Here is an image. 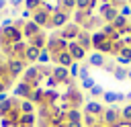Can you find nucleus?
I'll use <instances>...</instances> for the list:
<instances>
[{
  "label": "nucleus",
  "mask_w": 131,
  "mask_h": 127,
  "mask_svg": "<svg viewBox=\"0 0 131 127\" xmlns=\"http://www.w3.org/2000/svg\"><path fill=\"white\" fill-rule=\"evenodd\" d=\"M2 14H4V12H2V10H0V18H2Z\"/></svg>",
  "instance_id": "nucleus-41"
},
{
  "label": "nucleus",
  "mask_w": 131,
  "mask_h": 127,
  "mask_svg": "<svg viewBox=\"0 0 131 127\" xmlns=\"http://www.w3.org/2000/svg\"><path fill=\"white\" fill-rule=\"evenodd\" d=\"M29 100H31L33 104H43V102H45V90H43V88H35V90L31 92Z\"/></svg>",
  "instance_id": "nucleus-18"
},
{
  "label": "nucleus",
  "mask_w": 131,
  "mask_h": 127,
  "mask_svg": "<svg viewBox=\"0 0 131 127\" xmlns=\"http://www.w3.org/2000/svg\"><path fill=\"white\" fill-rule=\"evenodd\" d=\"M49 59H51V53H49L47 49H41V53H39V59H37V64H39V66H45V64H49Z\"/></svg>",
  "instance_id": "nucleus-26"
},
{
  "label": "nucleus",
  "mask_w": 131,
  "mask_h": 127,
  "mask_svg": "<svg viewBox=\"0 0 131 127\" xmlns=\"http://www.w3.org/2000/svg\"><path fill=\"white\" fill-rule=\"evenodd\" d=\"M41 6H43V0H25V8H27V10H31V12L39 10Z\"/></svg>",
  "instance_id": "nucleus-23"
},
{
  "label": "nucleus",
  "mask_w": 131,
  "mask_h": 127,
  "mask_svg": "<svg viewBox=\"0 0 131 127\" xmlns=\"http://www.w3.org/2000/svg\"><path fill=\"white\" fill-rule=\"evenodd\" d=\"M80 86H82L84 90H92V88L96 86V82H94V78L90 76V78H86V80H82V82H80Z\"/></svg>",
  "instance_id": "nucleus-28"
},
{
  "label": "nucleus",
  "mask_w": 131,
  "mask_h": 127,
  "mask_svg": "<svg viewBox=\"0 0 131 127\" xmlns=\"http://www.w3.org/2000/svg\"><path fill=\"white\" fill-rule=\"evenodd\" d=\"M129 47H131V45H129Z\"/></svg>",
  "instance_id": "nucleus-42"
},
{
  "label": "nucleus",
  "mask_w": 131,
  "mask_h": 127,
  "mask_svg": "<svg viewBox=\"0 0 131 127\" xmlns=\"http://www.w3.org/2000/svg\"><path fill=\"white\" fill-rule=\"evenodd\" d=\"M121 121L131 123V102H129V104H125V107L121 109Z\"/></svg>",
  "instance_id": "nucleus-25"
},
{
  "label": "nucleus",
  "mask_w": 131,
  "mask_h": 127,
  "mask_svg": "<svg viewBox=\"0 0 131 127\" xmlns=\"http://www.w3.org/2000/svg\"><path fill=\"white\" fill-rule=\"evenodd\" d=\"M76 43L80 45V47H84L86 51L92 47V35L88 33V31H80V35H78V39H76Z\"/></svg>",
  "instance_id": "nucleus-14"
},
{
  "label": "nucleus",
  "mask_w": 131,
  "mask_h": 127,
  "mask_svg": "<svg viewBox=\"0 0 131 127\" xmlns=\"http://www.w3.org/2000/svg\"><path fill=\"white\" fill-rule=\"evenodd\" d=\"M6 72H8L10 78H16L18 74L25 72V59H10L6 64Z\"/></svg>",
  "instance_id": "nucleus-7"
},
{
  "label": "nucleus",
  "mask_w": 131,
  "mask_h": 127,
  "mask_svg": "<svg viewBox=\"0 0 131 127\" xmlns=\"http://www.w3.org/2000/svg\"><path fill=\"white\" fill-rule=\"evenodd\" d=\"M119 14H121V16H125V18H131V6H129V4L121 6V8H119Z\"/></svg>",
  "instance_id": "nucleus-31"
},
{
  "label": "nucleus",
  "mask_w": 131,
  "mask_h": 127,
  "mask_svg": "<svg viewBox=\"0 0 131 127\" xmlns=\"http://www.w3.org/2000/svg\"><path fill=\"white\" fill-rule=\"evenodd\" d=\"M127 80H131V68H129V74H127Z\"/></svg>",
  "instance_id": "nucleus-40"
},
{
  "label": "nucleus",
  "mask_w": 131,
  "mask_h": 127,
  "mask_svg": "<svg viewBox=\"0 0 131 127\" xmlns=\"http://www.w3.org/2000/svg\"><path fill=\"white\" fill-rule=\"evenodd\" d=\"M39 33H41V27H39L37 23H33V20L23 23V35H25L27 39H33V37L39 35Z\"/></svg>",
  "instance_id": "nucleus-10"
},
{
  "label": "nucleus",
  "mask_w": 131,
  "mask_h": 127,
  "mask_svg": "<svg viewBox=\"0 0 131 127\" xmlns=\"http://www.w3.org/2000/svg\"><path fill=\"white\" fill-rule=\"evenodd\" d=\"M92 47L98 53H111L113 51V41L102 31H96V33H92Z\"/></svg>",
  "instance_id": "nucleus-1"
},
{
  "label": "nucleus",
  "mask_w": 131,
  "mask_h": 127,
  "mask_svg": "<svg viewBox=\"0 0 131 127\" xmlns=\"http://www.w3.org/2000/svg\"><path fill=\"white\" fill-rule=\"evenodd\" d=\"M84 113H86V115H94V117H102L104 107H102L100 102H96V100H88V102L84 104Z\"/></svg>",
  "instance_id": "nucleus-9"
},
{
  "label": "nucleus",
  "mask_w": 131,
  "mask_h": 127,
  "mask_svg": "<svg viewBox=\"0 0 131 127\" xmlns=\"http://www.w3.org/2000/svg\"><path fill=\"white\" fill-rule=\"evenodd\" d=\"M68 53L72 55V59H74V61H82V59H86V57H88L86 49H84V47H80L76 41H70V45H68Z\"/></svg>",
  "instance_id": "nucleus-6"
},
{
  "label": "nucleus",
  "mask_w": 131,
  "mask_h": 127,
  "mask_svg": "<svg viewBox=\"0 0 131 127\" xmlns=\"http://www.w3.org/2000/svg\"><path fill=\"white\" fill-rule=\"evenodd\" d=\"M49 18H51V12H49V10H45V8L41 6L39 10H35V12H33V18H31V20H33V23H37L39 27H45V29H47V27H49Z\"/></svg>",
  "instance_id": "nucleus-5"
},
{
  "label": "nucleus",
  "mask_w": 131,
  "mask_h": 127,
  "mask_svg": "<svg viewBox=\"0 0 131 127\" xmlns=\"http://www.w3.org/2000/svg\"><path fill=\"white\" fill-rule=\"evenodd\" d=\"M113 27H115L117 31H123L125 27H129V18H125V16H121V14H119V16L113 20Z\"/></svg>",
  "instance_id": "nucleus-22"
},
{
  "label": "nucleus",
  "mask_w": 131,
  "mask_h": 127,
  "mask_svg": "<svg viewBox=\"0 0 131 127\" xmlns=\"http://www.w3.org/2000/svg\"><path fill=\"white\" fill-rule=\"evenodd\" d=\"M104 92H106V90H104L102 86H98V84H96V86H94V88L90 90V96H102Z\"/></svg>",
  "instance_id": "nucleus-33"
},
{
  "label": "nucleus",
  "mask_w": 131,
  "mask_h": 127,
  "mask_svg": "<svg viewBox=\"0 0 131 127\" xmlns=\"http://www.w3.org/2000/svg\"><path fill=\"white\" fill-rule=\"evenodd\" d=\"M117 16H119V10L111 6V8H108V10H106V12L102 14V20H104V23H108V25H113V20H115Z\"/></svg>",
  "instance_id": "nucleus-21"
},
{
  "label": "nucleus",
  "mask_w": 131,
  "mask_h": 127,
  "mask_svg": "<svg viewBox=\"0 0 131 127\" xmlns=\"http://www.w3.org/2000/svg\"><path fill=\"white\" fill-rule=\"evenodd\" d=\"M82 117H84V113L80 109H70L66 113V121L68 123H82Z\"/></svg>",
  "instance_id": "nucleus-16"
},
{
  "label": "nucleus",
  "mask_w": 131,
  "mask_h": 127,
  "mask_svg": "<svg viewBox=\"0 0 131 127\" xmlns=\"http://www.w3.org/2000/svg\"><path fill=\"white\" fill-rule=\"evenodd\" d=\"M100 123V117H94V115H86L84 113V117H82V125L84 127H96Z\"/></svg>",
  "instance_id": "nucleus-20"
},
{
  "label": "nucleus",
  "mask_w": 131,
  "mask_h": 127,
  "mask_svg": "<svg viewBox=\"0 0 131 127\" xmlns=\"http://www.w3.org/2000/svg\"><path fill=\"white\" fill-rule=\"evenodd\" d=\"M127 74H129V68L115 66V70H113V76H115V80H119V82H125V80H127Z\"/></svg>",
  "instance_id": "nucleus-19"
},
{
  "label": "nucleus",
  "mask_w": 131,
  "mask_h": 127,
  "mask_svg": "<svg viewBox=\"0 0 131 127\" xmlns=\"http://www.w3.org/2000/svg\"><path fill=\"white\" fill-rule=\"evenodd\" d=\"M51 59L57 61V66H63V68H70V66L74 64V59H72V55H70L68 51H61V53H57V55H51Z\"/></svg>",
  "instance_id": "nucleus-13"
},
{
  "label": "nucleus",
  "mask_w": 131,
  "mask_h": 127,
  "mask_svg": "<svg viewBox=\"0 0 131 127\" xmlns=\"http://www.w3.org/2000/svg\"><path fill=\"white\" fill-rule=\"evenodd\" d=\"M39 53H41V49H37V47H33V45H27L25 55H23L25 64H35V61L39 59Z\"/></svg>",
  "instance_id": "nucleus-12"
},
{
  "label": "nucleus",
  "mask_w": 131,
  "mask_h": 127,
  "mask_svg": "<svg viewBox=\"0 0 131 127\" xmlns=\"http://www.w3.org/2000/svg\"><path fill=\"white\" fill-rule=\"evenodd\" d=\"M20 18H23V23H27V20H31V18H33V12H31V10H27V8H23V10H20Z\"/></svg>",
  "instance_id": "nucleus-34"
},
{
  "label": "nucleus",
  "mask_w": 131,
  "mask_h": 127,
  "mask_svg": "<svg viewBox=\"0 0 131 127\" xmlns=\"http://www.w3.org/2000/svg\"><path fill=\"white\" fill-rule=\"evenodd\" d=\"M8 4H10V8L18 10L20 6H25V0H8Z\"/></svg>",
  "instance_id": "nucleus-36"
},
{
  "label": "nucleus",
  "mask_w": 131,
  "mask_h": 127,
  "mask_svg": "<svg viewBox=\"0 0 131 127\" xmlns=\"http://www.w3.org/2000/svg\"><path fill=\"white\" fill-rule=\"evenodd\" d=\"M45 84H47V90H53V88H55V86H57V80H55V78H53V76H49V78H47V82H45Z\"/></svg>",
  "instance_id": "nucleus-37"
},
{
  "label": "nucleus",
  "mask_w": 131,
  "mask_h": 127,
  "mask_svg": "<svg viewBox=\"0 0 131 127\" xmlns=\"http://www.w3.org/2000/svg\"><path fill=\"white\" fill-rule=\"evenodd\" d=\"M78 78H80V82L86 80V78H90V66H88V64H82V66H80V74H78Z\"/></svg>",
  "instance_id": "nucleus-27"
},
{
  "label": "nucleus",
  "mask_w": 131,
  "mask_h": 127,
  "mask_svg": "<svg viewBox=\"0 0 131 127\" xmlns=\"http://www.w3.org/2000/svg\"><path fill=\"white\" fill-rule=\"evenodd\" d=\"M74 8H76V0H61V10L72 12Z\"/></svg>",
  "instance_id": "nucleus-29"
},
{
  "label": "nucleus",
  "mask_w": 131,
  "mask_h": 127,
  "mask_svg": "<svg viewBox=\"0 0 131 127\" xmlns=\"http://www.w3.org/2000/svg\"><path fill=\"white\" fill-rule=\"evenodd\" d=\"M86 59H88V66H92V68H104V64H106V57H104V53H98V51L90 53Z\"/></svg>",
  "instance_id": "nucleus-11"
},
{
  "label": "nucleus",
  "mask_w": 131,
  "mask_h": 127,
  "mask_svg": "<svg viewBox=\"0 0 131 127\" xmlns=\"http://www.w3.org/2000/svg\"><path fill=\"white\" fill-rule=\"evenodd\" d=\"M68 70H70V78H78V74H80V64H78V61H74Z\"/></svg>",
  "instance_id": "nucleus-30"
},
{
  "label": "nucleus",
  "mask_w": 131,
  "mask_h": 127,
  "mask_svg": "<svg viewBox=\"0 0 131 127\" xmlns=\"http://www.w3.org/2000/svg\"><path fill=\"white\" fill-rule=\"evenodd\" d=\"M100 123L102 125H108V127H117L121 123V109H117V107L104 109V113L100 117Z\"/></svg>",
  "instance_id": "nucleus-2"
},
{
  "label": "nucleus",
  "mask_w": 131,
  "mask_h": 127,
  "mask_svg": "<svg viewBox=\"0 0 131 127\" xmlns=\"http://www.w3.org/2000/svg\"><path fill=\"white\" fill-rule=\"evenodd\" d=\"M80 31H82V27H78L76 23H68L61 31H57V35L61 39H66V41H76L78 35H80Z\"/></svg>",
  "instance_id": "nucleus-4"
},
{
  "label": "nucleus",
  "mask_w": 131,
  "mask_h": 127,
  "mask_svg": "<svg viewBox=\"0 0 131 127\" xmlns=\"http://www.w3.org/2000/svg\"><path fill=\"white\" fill-rule=\"evenodd\" d=\"M6 100H8V94H6V92H0V104L6 102Z\"/></svg>",
  "instance_id": "nucleus-39"
},
{
  "label": "nucleus",
  "mask_w": 131,
  "mask_h": 127,
  "mask_svg": "<svg viewBox=\"0 0 131 127\" xmlns=\"http://www.w3.org/2000/svg\"><path fill=\"white\" fill-rule=\"evenodd\" d=\"M18 109H20V113H33L35 111V104L31 102V100H20V104H18Z\"/></svg>",
  "instance_id": "nucleus-24"
},
{
  "label": "nucleus",
  "mask_w": 131,
  "mask_h": 127,
  "mask_svg": "<svg viewBox=\"0 0 131 127\" xmlns=\"http://www.w3.org/2000/svg\"><path fill=\"white\" fill-rule=\"evenodd\" d=\"M0 27H2V29H10V27H14V23H12V18H10V16H4Z\"/></svg>",
  "instance_id": "nucleus-35"
},
{
  "label": "nucleus",
  "mask_w": 131,
  "mask_h": 127,
  "mask_svg": "<svg viewBox=\"0 0 131 127\" xmlns=\"http://www.w3.org/2000/svg\"><path fill=\"white\" fill-rule=\"evenodd\" d=\"M102 98H104V102L115 104V102H123V100H125V94H123V92H113V90H106V92L102 94Z\"/></svg>",
  "instance_id": "nucleus-15"
},
{
  "label": "nucleus",
  "mask_w": 131,
  "mask_h": 127,
  "mask_svg": "<svg viewBox=\"0 0 131 127\" xmlns=\"http://www.w3.org/2000/svg\"><path fill=\"white\" fill-rule=\"evenodd\" d=\"M35 88L31 86V84H27V82H18L16 84V88H14V96L16 98H23V100H29V96H31V92H33Z\"/></svg>",
  "instance_id": "nucleus-8"
},
{
  "label": "nucleus",
  "mask_w": 131,
  "mask_h": 127,
  "mask_svg": "<svg viewBox=\"0 0 131 127\" xmlns=\"http://www.w3.org/2000/svg\"><path fill=\"white\" fill-rule=\"evenodd\" d=\"M29 45H33V47H37V49H45V45H47V37L43 35V31H41L39 35H35L33 39H29Z\"/></svg>",
  "instance_id": "nucleus-17"
},
{
  "label": "nucleus",
  "mask_w": 131,
  "mask_h": 127,
  "mask_svg": "<svg viewBox=\"0 0 131 127\" xmlns=\"http://www.w3.org/2000/svg\"><path fill=\"white\" fill-rule=\"evenodd\" d=\"M6 8H8V0H0V10L4 12Z\"/></svg>",
  "instance_id": "nucleus-38"
},
{
  "label": "nucleus",
  "mask_w": 131,
  "mask_h": 127,
  "mask_svg": "<svg viewBox=\"0 0 131 127\" xmlns=\"http://www.w3.org/2000/svg\"><path fill=\"white\" fill-rule=\"evenodd\" d=\"M90 0H76V10H88Z\"/></svg>",
  "instance_id": "nucleus-32"
},
{
  "label": "nucleus",
  "mask_w": 131,
  "mask_h": 127,
  "mask_svg": "<svg viewBox=\"0 0 131 127\" xmlns=\"http://www.w3.org/2000/svg\"><path fill=\"white\" fill-rule=\"evenodd\" d=\"M68 23H70V12L55 10V12H51V18H49V27L47 29H63Z\"/></svg>",
  "instance_id": "nucleus-3"
}]
</instances>
